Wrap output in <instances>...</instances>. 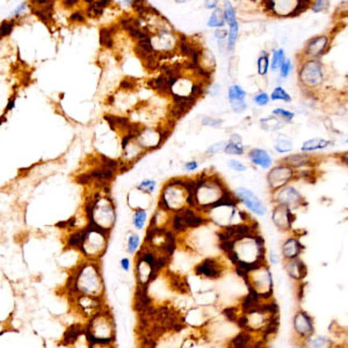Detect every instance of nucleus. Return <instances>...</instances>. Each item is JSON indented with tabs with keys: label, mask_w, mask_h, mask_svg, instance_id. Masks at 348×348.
I'll list each match as a JSON object with an SVG mask.
<instances>
[{
	"label": "nucleus",
	"mask_w": 348,
	"mask_h": 348,
	"mask_svg": "<svg viewBox=\"0 0 348 348\" xmlns=\"http://www.w3.org/2000/svg\"><path fill=\"white\" fill-rule=\"evenodd\" d=\"M103 12V8H100L96 6L95 2L94 3H91L89 7H87V15L91 16V18H98L102 14Z\"/></svg>",
	"instance_id": "36"
},
{
	"label": "nucleus",
	"mask_w": 348,
	"mask_h": 348,
	"mask_svg": "<svg viewBox=\"0 0 348 348\" xmlns=\"http://www.w3.org/2000/svg\"><path fill=\"white\" fill-rule=\"evenodd\" d=\"M229 100L230 102H237V101H245L246 92L242 89L239 85H232L229 89Z\"/></svg>",
	"instance_id": "25"
},
{
	"label": "nucleus",
	"mask_w": 348,
	"mask_h": 348,
	"mask_svg": "<svg viewBox=\"0 0 348 348\" xmlns=\"http://www.w3.org/2000/svg\"><path fill=\"white\" fill-rule=\"evenodd\" d=\"M312 163V158L308 153H291L282 159V164L288 165L291 169H301V167L310 166Z\"/></svg>",
	"instance_id": "18"
},
{
	"label": "nucleus",
	"mask_w": 348,
	"mask_h": 348,
	"mask_svg": "<svg viewBox=\"0 0 348 348\" xmlns=\"http://www.w3.org/2000/svg\"><path fill=\"white\" fill-rule=\"evenodd\" d=\"M205 4H207V5H205V6H207V8H216V10H217V5H219V3H217V2L205 3Z\"/></svg>",
	"instance_id": "62"
},
{
	"label": "nucleus",
	"mask_w": 348,
	"mask_h": 348,
	"mask_svg": "<svg viewBox=\"0 0 348 348\" xmlns=\"http://www.w3.org/2000/svg\"><path fill=\"white\" fill-rule=\"evenodd\" d=\"M195 273L207 279H217L223 274V266L216 259L209 258L196 266Z\"/></svg>",
	"instance_id": "15"
},
{
	"label": "nucleus",
	"mask_w": 348,
	"mask_h": 348,
	"mask_svg": "<svg viewBox=\"0 0 348 348\" xmlns=\"http://www.w3.org/2000/svg\"><path fill=\"white\" fill-rule=\"evenodd\" d=\"M296 171L289 167L288 165L280 164L274 166L267 174V182L270 190L275 193L276 191L281 190L284 186H288V183L295 178Z\"/></svg>",
	"instance_id": "7"
},
{
	"label": "nucleus",
	"mask_w": 348,
	"mask_h": 348,
	"mask_svg": "<svg viewBox=\"0 0 348 348\" xmlns=\"http://www.w3.org/2000/svg\"><path fill=\"white\" fill-rule=\"evenodd\" d=\"M284 271L293 282L302 283L308 275V267L301 258L284 261Z\"/></svg>",
	"instance_id": "12"
},
{
	"label": "nucleus",
	"mask_w": 348,
	"mask_h": 348,
	"mask_svg": "<svg viewBox=\"0 0 348 348\" xmlns=\"http://www.w3.org/2000/svg\"><path fill=\"white\" fill-rule=\"evenodd\" d=\"M70 20L73 22H84L85 21V16L82 12H74V13L70 16Z\"/></svg>",
	"instance_id": "50"
},
{
	"label": "nucleus",
	"mask_w": 348,
	"mask_h": 348,
	"mask_svg": "<svg viewBox=\"0 0 348 348\" xmlns=\"http://www.w3.org/2000/svg\"><path fill=\"white\" fill-rule=\"evenodd\" d=\"M299 79L301 85L305 89L312 90L320 86L324 82V69L318 60H307L302 64Z\"/></svg>",
	"instance_id": "5"
},
{
	"label": "nucleus",
	"mask_w": 348,
	"mask_h": 348,
	"mask_svg": "<svg viewBox=\"0 0 348 348\" xmlns=\"http://www.w3.org/2000/svg\"><path fill=\"white\" fill-rule=\"evenodd\" d=\"M12 29H13V23L8 22V21H4L2 23V35L7 36L12 33Z\"/></svg>",
	"instance_id": "44"
},
{
	"label": "nucleus",
	"mask_w": 348,
	"mask_h": 348,
	"mask_svg": "<svg viewBox=\"0 0 348 348\" xmlns=\"http://www.w3.org/2000/svg\"><path fill=\"white\" fill-rule=\"evenodd\" d=\"M273 201L276 204L286 205V207L290 209H296L303 203L304 198L295 187L288 184V186H284L274 193Z\"/></svg>",
	"instance_id": "8"
},
{
	"label": "nucleus",
	"mask_w": 348,
	"mask_h": 348,
	"mask_svg": "<svg viewBox=\"0 0 348 348\" xmlns=\"http://www.w3.org/2000/svg\"><path fill=\"white\" fill-rule=\"evenodd\" d=\"M154 186H156V182L152 181V180H145V181H143L140 186H138V190L144 191L146 193H152L154 190Z\"/></svg>",
	"instance_id": "39"
},
{
	"label": "nucleus",
	"mask_w": 348,
	"mask_h": 348,
	"mask_svg": "<svg viewBox=\"0 0 348 348\" xmlns=\"http://www.w3.org/2000/svg\"><path fill=\"white\" fill-rule=\"evenodd\" d=\"M225 22L226 21L224 16V11L217 8V10H215V12L211 14L210 19L208 20V26L213 27V28H222V27H224Z\"/></svg>",
	"instance_id": "24"
},
{
	"label": "nucleus",
	"mask_w": 348,
	"mask_h": 348,
	"mask_svg": "<svg viewBox=\"0 0 348 348\" xmlns=\"http://www.w3.org/2000/svg\"><path fill=\"white\" fill-rule=\"evenodd\" d=\"M272 220H273L274 225L281 231L286 232L292 229L293 215L291 209L286 205L276 204L273 213H272Z\"/></svg>",
	"instance_id": "11"
},
{
	"label": "nucleus",
	"mask_w": 348,
	"mask_h": 348,
	"mask_svg": "<svg viewBox=\"0 0 348 348\" xmlns=\"http://www.w3.org/2000/svg\"><path fill=\"white\" fill-rule=\"evenodd\" d=\"M292 332L296 343L304 341L316 333L314 320L311 314L304 309L299 308L292 316Z\"/></svg>",
	"instance_id": "6"
},
{
	"label": "nucleus",
	"mask_w": 348,
	"mask_h": 348,
	"mask_svg": "<svg viewBox=\"0 0 348 348\" xmlns=\"http://www.w3.org/2000/svg\"><path fill=\"white\" fill-rule=\"evenodd\" d=\"M232 111L236 113H242L246 110V103L245 101H237V102H231Z\"/></svg>",
	"instance_id": "45"
},
{
	"label": "nucleus",
	"mask_w": 348,
	"mask_h": 348,
	"mask_svg": "<svg viewBox=\"0 0 348 348\" xmlns=\"http://www.w3.org/2000/svg\"><path fill=\"white\" fill-rule=\"evenodd\" d=\"M278 261H279V258H278V255H276V253L271 252V262L276 263Z\"/></svg>",
	"instance_id": "59"
},
{
	"label": "nucleus",
	"mask_w": 348,
	"mask_h": 348,
	"mask_svg": "<svg viewBox=\"0 0 348 348\" xmlns=\"http://www.w3.org/2000/svg\"><path fill=\"white\" fill-rule=\"evenodd\" d=\"M329 2H325V0H317V2H312L311 5H310V8H311V11L314 12V13H319V12L325 11L326 8L329 6Z\"/></svg>",
	"instance_id": "35"
},
{
	"label": "nucleus",
	"mask_w": 348,
	"mask_h": 348,
	"mask_svg": "<svg viewBox=\"0 0 348 348\" xmlns=\"http://www.w3.org/2000/svg\"><path fill=\"white\" fill-rule=\"evenodd\" d=\"M226 144H228V143H226V142H224V141L223 142H219V143L212 144L210 148L207 150V152L210 153V154H213V153L220 152V151H224Z\"/></svg>",
	"instance_id": "41"
},
{
	"label": "nucleus",
	"mask_w": 348,
	"mask_h": 348,
	"mask_svg": "<svg viewBox=\"0 0 348 348\" xmlns=\"http://www.w3.org/2000/svg\"><path fill=\"white\" fill-rule=\"evenodd\" d=\"M204 89H203V84L200 83V84H194V85L192 86L191 89V96L192 98H194L195 100L203 94Z\"/></svg>",
	"instance_id": "38"
},
{
	"label": "nucleus",
	"mask_w": 348,
	"mask_h": 348,
	"mask_svg": "<svg viewBox=\"0 0 348 348\" xmlns=\"http://www.w3.org/2000/svg\"><path fill=\"white\" fill-rule=\"evenodd\" d=\"M85 334L89 343L114 342L115 324L111 312L107 309H103L90 318L85 326Z\"/></svg>",
	"instance_id": "4"
},
{
	"label": "nucleus",
	"mask_w": 348,
	"mask_h": 348,
	"mask_svg": "<svg viewBox=\"0 0 348 348\" xmlns=\"http://www.w3.org/2000/svg\"><path fill=\"white\" fill-rule=\"evenodd\" d=\"M330 43V39L326 35H319L316 37H312L304 48V56L308 60H317L318 57L322 56L328 49Z\"/></svg>",
	"instance_id": "13"
},
{
	"label": "nucleus",
	"mask_w": 348,
	"mask_h": 348,
	"mask_svg": "<svg viewBox=\"0 0 348 348\" xmlns=\"http://www.w3.org/2000/svg\"><path fill=\"white\" fill-rule=\"evenodd\" d=\"M330 145H332V142L325 138H311V140L305 141L301 146L302 152H312V151L317 150H324L329 148Z\"/></svg>",
	"instance_id": "19"
},
{
	"label": "nucleus",
	"mask_w": 348,
	"mask_h": 348,
	"mask_svg": "<svg viewBox=\"0 0 348 348\" xmlns=\"http://www.w3.org/2000/svg\"><path fill=\"white\" fill-rule=\"evenodd\" d=\"M121 267L124 272H129L130 270V260L128 258H123L121 260Z\"/></svg>",
	"instance_id": "51"
},
{
	"label": "nucleus",
	"mask_w": 348,
	"mask_h": 348,
	"mask_svg": "<svg viewBox=\"0 0 348 348\" xmlns=\"http://www.w3.org/2000/svg\"><path fill=\"white\" fill-rule=\"evenodd\" d=\"M84 333H85V328H83V326L79 324L72 325L70 326V329L65 332L63 340H64L66 345H71V343L77 341V339H79V337Z\"/></svg>",
	"instance_id": "21"
},
{
	"label": "nucleus",
	"mask_w": 348,
	"mask_h": 348,
	"mask_svg": "<svg viewBox=\"0 0 348 348\" xmlns=\"http://www.w3.org/2000/svg\"><path fill=\"white\" fill-rule=\"evenodd\" d=\"M101 163H102V165L110 167V169H112V170H114L115 167L119 166V163H117L116 160H114V159L108 158L106 156H103V154H101Z\"/></svg>",
	"instance_id": "42"
},
{
	"label": "nucleus",
	"mask_w": 348,
	"mask_h": 348,
	"mask_svg": "<svg viewBox=\"0 0 348 348\" xmlns=\"http://www.w3.org/2000/svg\"><path fill=\"white\" fill-rule=\"evenodd\" d=\"M340 160L345 164L346 166H348V151L347 152H343L340 154Z\"/></svg>",
	"instance_id": "56"
},
{
	"label": "nucleus",
	"mask_w": 348,
	"mask_h": 348,
	"mask_svg": "<svg viewBox=\"0 0 348 348\" xmlns=\"http://www.w3.org/2000/svg\"><path fill=\"white\" fill-rule=\"evenodd\" d=\"M95 4H96V6L100 8H104L106 6H108L110 2H107V0H102V2H95Z\"/></svg>",
	"instance_id": "58"
},
{
	"label": "nucleus",
	"mask_w": 348,
	"mask_h": 348,
	"mask_svg": "<svg viewBox=\"0 0 348 348\" xmlns=\"http://www.w3.org/2000/svg\"><path fill=\"white\" fill-rule=\"evenodd\" d=\"M14 104H15V100H14V99H11L10 101H8V103H7V111L13 110Z\"/></svg>",
	"instance_id": "61"
},
{
	"label": "nucleus",
	"mask_w": 348,
	"mask_h": 348,
	"mask_svg": "<svg viewBox=\"0 0 348 348\" xmlns=\"http://www.w3.org/2000/svg\"><path fill=\"white\" fill-rule=\"evenodd\" d=\"M187 203L191 205V207H195V194H188L187 196Z\"/></svg>",
	"instance_id": "53"
},
{
	"label": "nucleus",
	"mask_w": 348,
	"mask_h": 348,
	"mask_svg": "<svg viewBox=\"0 0 348 348\" xmlns=\"http://www.w3.org/2000/svg\"><path fill=\"white\" fill-rule=\"evenodd\" d=\"M271 96L268 95L265 92H259V93L253 96V101L258 104V106H266L270 102Z\"/></svg>",
	"instance_id": "34"
},
{
	"label": "nucleus",
	"mask_w": 348,
	"mask_h": 348,
	"mask_svg": "<svg viewBox=\"0 0 348 348\" xmlns=\"http://www.w3.org/2000/svg\"><path fill=\"white\" fill-rule=\"evenodd\" d=\"M146 221V211L143 209H138L133 215V225L136 229H143L144 223Z\"/></svg>",
	"instance_id": "31"
},
{
	"label": "nucleus",
	"mask_w": 348,
	"mask_h": 348,
	"mask_svg": "<svg viewBox=\"0 0 348 348\" xmlns=\"http://www.w3.org/2000/svg\"><path fill=\"white\" fill-rule=\"evenodd\" d=\"M273 115H275L278 119H280L284 123L291 122L293 116H295V114H293L292 112L284 110V108H275V110L273 111Z\"/></svg>",
	"instance_id": "30"
},
{
	"label": "nucleus",
	"mask_w": 348,
	"mask_h": 348,
	"mask_svg": "<svg viewBox=\"0 0 348 348\" xmlns=\"http://www.w3.org/2000/svg\"><path fill=\"white\" fill-rule=\"evenodd\" d=\"M346 143H347V144H348V138H347V140H346Z\"/></svg>",
	"instance_id": "63"
},
{
	"label": "nucleus",
	"mask_w": 348,
	"mask_h": 348,
	"mask_svg": "<svg viewBox=\"0 0 348 348\" xmlns=\"http://www.w3.org/2000/svg\"><path fill=\"white\" fill-rule=\"evenodd\" d=\"M243 276L250 293L263 301H272L274 291V281L267 263H262L239 274Z\"/></svg>",
	"instance_id": "3"
},
{
	"label": "nucleus",
	"mask_w": 348,
	"mask_h": 348,
	"mask_svg": "<svg viewBox=\"0 0 348 348\" xmlns=\"http://www.w3.org/2000/svg\"><path fill=\"white\" fill-rule=\"evenodd\" d=\"M220 249L224 251L236 266L238 274L266 263L265 240L257 233L249 234L236 240L221 242Z\"/></svg>",
	"instance_id": "1"
},
{
	"label": "nucleus",
	"mask_w": 348,
	"mask_h": 348,
	"mask_svg": "<svg viewBox=\"0 0 348 348\" xmlns=\"http://www.w3.org/2000/svg\"><path fill=\"white\" fill-rule=\"evenodd\" d=\"M286 52H284L283 49H276L273 51V55H272L271 60V69L272 71H278L280 70L281 66L284 62H286Z\"/></svg>",
	"instance_id": "23"
},
{
	"label": "nucleus",
	"mask_w": 348,
	"mask_h": 348,
	"mask_svg": "<svg viewBox=\"0 0 348 348\" xmlns=\"http://www.w3.org/2000/svg\"><path fill=\"white\" fill-rule=\"evenodd\" d=\"M65 7H72L74 4H78V0H65V2H63Z\"/></svg>",
	"instance_id": "57"
},
{
	"label": "nucleus",
	"mask_w": 348,
	"mask_h": 348,
	"mask_svg": "<svg viewBox=\"0 0 348 348\" xmlns=\"http://www.w3.org/2000/svg\"><path fill=\"white\" fill-rule=\"evenodd\" d=\"M229 142H232V143L242 144V137L239 136V135H236V133H233V135L230 137V141Z\"/></svg>",
	"instance_id": "54"
},
{
	"label": "nucleus",
	"mask_w": 348,
	"mask_h": 348,
	"mask_svg": "<svg viewBox=\"0 0 348 348\" xmlns=\"http://www.w3.org/2000/svg\"><path fill=\"white\" fill-rule=\"evenodd\" d=\"M236 198L240 200L246 205V208L250 209L251 211H253L255 215L263 216L267 211L266 205L262 203V201L252 191L239 187L236 190Z\"/></svg>",
	"instance_id": "9"
},
{
	"label": "nucleus",
	"mask_w": 348,
	"mask_h": 348,
	"mask_svg": "<svg viewBox=\"0 0 348 348\" xmlns=\"http://www.w3.org/2000/svg\"><path fill=\"white\" fill-rule=\"evenodd\" d=\"M202 124L203 125H209V127H221L222 124V121L221 120H216V119H211V117H204L202 120Z\"/></svg>",
	"instance_id": "43"
},
{
	"label": "nucleus",
	"mask_w": 348,
	"mask_h": 348,
	"mask_svg": "<svg viewBox=\"0 0 348 348\" xmlns=\"http://www.w3.org/2000/svg\"><path fill=\"white\" fill-rule=\"evenodd\" d=\"M271 100L273 101H283V102H290L291 96L288 92L283 89V87L278 86L275 87L274 91L271 94Z\"/></svg>",
	"instance_id": "26"
},
{
	"label": "nucleus",
	"mask_w": 348,
	"mask_h": 348,
	"mask_svg": "<svg viewBox=\"0 0 348 348\" xmlns=\"http://www.w3.org/2000/svg\"><path fill=\"white\" fill-rule=\"evenodd\" d=\"M299 348H335L333 340L326 335L314 333L304 341L297 343Z\"/></svg>",
	"instance_id": "16"
},
{
	"label": "nucleus",
	"mask_w": 348,
	"mask_h": 348,
	"mask_svg": "<svg viewBox=\"0 0 348 348\" xmlns=\"http://www.w3.org/2000/svg\"><path fill=\"white\" fill-rule=\"evenodd\" d=\"M215 36L219 40H224V39H226V37L229 36V34H228V32H225V31H217L215 33Z\"/></svg>",
	"instance_id": "52"
},
{
	"label": "nucleus",
	"mask_w": 348,
	"mask_h": 348,
	"mask_svg": "<svg viewBox=\"0 0 348 348\" xmlns=\"http://www.w3.org/2000/svg\"><path fill=\"white\" fill-rule=\"evenodd\" d=\"M250 160L252 162V164L260 166L261 169H271L273 166V159L272 156L268 153V151L263 149H252L249 153Z\"/></svg>",
	"instance_id": "17"
},
{
	"label": "nucleus",
	"mask_w": 348,
	"mask_h": 348,
	"mask_svg": "<svg viewBox=\"0 0 348 348\" xmlns=\"http://www.w3.org/2000/svg\"><path fill=\"white\" fill-rule=\"evenodd\" d=\"M224 152L228 154H243L244 153V146H243V144L228 142V144H226L224 149Z\"/></svg>",
	"instance_id": "32"
},
{
	"label": "nucleus",
	"mask_w": 348,
	"mask_h": 348,
	"mask_svg": "<svg viewBox=\"0 0 348 348\" xmlns=\"http://www.w3.org/2000/svg\"><path fill=\"white\" fill-rule=\"evenodd\" d=\"M228 166L229 167H231L232 170L234 171H237V172H244L246 171V165L243 164L242 162H239V160H234V159H231V160H229L228 162Z\"/></svg>",
	"instance_id": "40"
},
{
	"label": "nucleus",
	"mask_w": 348,
	"mask_h": 348,
	"mask_svg": "<svg viewBox=\"0 0 348 348\" xmlns=\"http://www.w3.org/2000/svg\"><path fill=\"white\" fill-rule=\"evenodd\" d=\"M291 70H292V63L290 60H286V62L283 63L282 66L280 68V77L281 78H287L289 74L291 73Z\"/></svg>",
	"instance_id": "37"
},
{
	"label": "nucleus",
	"mask_w": 348,
	"mask_h": 348,
	"mask_svg": "<svg viewBox=\"0 0 348 348\" xmlns=\"http://www.w3.org/2000/svg\"><path fill=\"white\" fill-rule=\"evenodd\" d=\"M170 133H171V129H167V128H164L160 131V133H159V145H160L162 143H164V142L169 138L170 136Z\"/></svg>",
	"instance_id": "48"
},
{
	"label": "nucleus",
	"mask_w": 348,
	"mask_h": 348,
	"mask_svg": "<svg viewBox=\"0 0 348 348\" xmlns=\"http://www.w3.org/2000/svg\"><path fill=\"white\" fill-rule=\"evenodd\" d=\"M133 87H135V84L131 79H124L120 84V89L122 90H133Z\"/></svg>",
	"instance_id": "47"
},
{
	"label": "nucleus",
	"mask_w": 348,
	"mask_h": 348,
	"mask_svg": "<svg viewBox=\"0 0 348 348\" xmlns=\"http://www.w3.org/2000/svg\"><path fill=\"white\" fill-rule=\"evenodd\" d=\"M274 149L275 151H278L279 153H288L293 149V142L291 138L287 135H280L276 138L274 143Z\"/></svg>",
	"instance_id": "20"
},
{
	"label": "nucleus",
	"mask_w": 348,
	"mask_h": 348,
	"mask_svg": "<svg viewBox=\"0 0 348 348\" xmlns=\"http://www.w3.org/2000/svg\"><path fill=\"white\" fill-rule=\"evenodd\" d=\"M260 123H261V128L267 130V131H278L284 127V122L274 115L265 117L260 121Z\"/></svg>",
	"instance_id": "22"
},
{
	"label": "nucleus",
	"mask_w": 348,
	"mask_h": 348,
	"mask_svg": "<svg viewBox=\"0 0 348 348\" xmlns=\"http://www.w3.org/2000/svg\"><path fill=\"white\" fill-rule=\"evenodd\" d=\"M184 167H186V169L190 170V171L196 170V169H198V163H196V162H190V163H187L186 165H184Z\"/></svg>",
	"instance_id": "55"
},
{
	"label": "nucleus",
	"mask_w": 348,
	"mask_h": 348,
	"mask_svg": "<svg viewBox=\"0 0 348 348\" xmlns=\"http://www.w3.org/2000/svg\"><path fill=\"white\" fill-rule=\"evenodd\" d=\"M303 249L304 247L302 245L300 238L296 236H290L283 242L282 246H281V257H282L283 261L297 259L301 257Z\"/></svg>",
	"instance_id": "14"
},
{
	"label": "nucleus",
	"mask_w": 348,
	"mask_h": 348,
	"mask_svg": "<svg viewBox=\"0 0 348 348\" xmlns=\"http://www.w3.org/2000/svg\"><path fill=\"white\" fill-rule=\"evenodd\" d=\"M224 16L225 21L228 22L230 31H229V36H228V48L229 51H232L234 45H236V42L238 40V32H239V24L236 18V11H234L233 6L231 5L230 2L224 3Z\"/></svg>",
	"instance_id": "10"
},
{
	"label": "nucleus",
	"mask_w": 348,
	"mask_h": 348,
	"mask_svg": "<svg viewBox=\"0 0 348 348\" xmlns=\"http://www.w3.org/2000/svg\"><path fill=\"white\" fill-rule=\"evenodd\" d=\"M89 348H115L113 342H93L90 343Z\"/></svg>",
	"instance_id": "49"
},
{
	"label": "nucleus",
	"mask_w": 348,
	"mask_h": 348,
	"mask_svg": "<svg viewBox=\"0 0 348 348\" xmlns=\"http://www.w3.org/2000/svg\"><path fill=\"white\" fill-rule=\"evenodd\" d=\"M26 5H27L26 3H24V4H21V5L15 10V15H19V14H20V12L22 11V10H24V8H26Z\"/></svg>",
	"instance_id": "60"
},
{
	"label": "nucleus",
	"mask_w": 348,
	"mask_h": 348,
	"mask_svg": "<svg viewBox=\"0 0 348 348\" xmlns=\"http://www.w3.org/2000/svg\"><path fill=\"white\" fill-rule=\"evenodd\" d=\"M115 29L116 27L114 26L112 28H102L101 31H100V43H101V45H104V47H107V48L113 47L112 34Z\"/></svg>",
	"instance_id": "28"
},
{
	"label": "nucleus",
	"mask_w": 348,
	"mask_h": 348,
	"mask_svg": "<svg viewBox=\"0 0 348 348\" xmlns=\"http://www.w3.org/2000/svg\"><path fill=\"white\" fill-rule=\"evenodd\" d=\"M104 120L108 121L110 124L112 125V128H114V125L116 127H124L128 130L129 128V121L127 117H121V116H113V115H106L104 116Z\"/></svg>",
	"instance_id": "29"
},
{
	"label": "nucleus",
	"mask_w": 348,
	"mask_h": 348,
	"mask_svg": "<svg viewBox=\"0 0 348 348\" xmlns=\"http://www.w3.org/2000/svg\"><path fill=\"white\" fill-rule=\"evenodd\" d=\"M140 242L141 240H140V237H138V234L136 233L130 234V237L128 238V252L130 254L136 253L138 247H140Z\"/></svg>",
	"instance_id": "33"
},
{
	"label": "nucleus",
	"mask_w": 348,
	"mask_h": 348,
	"mask_svg": "<svg viewBox=\"0 0 348 348\" xmlns=\"http://www.w3.org/2000/svg\"><path fill=\"white\" fill-rule=\"evenodd\" d=\"M257 66H258V73L260 75H266L267 74L268 69H270V66H271V61H270V57H268V53L266 51H262L261 55L259 56L258 62H257Z\"/></svg>",
	"instance_id": "27"
},
{
	"label": "nucleus",
	"mask_w": 348,
	"mask_h": 348,
	"mask_svg": "<svg viewBox=\"0 0 348 348\" xmlns=\"http://www.w3.org/2000/svg\"><path fill=\"white\" fill-rule=\"evenodd\" d=\"M70 292L77 295L91 296L101 299L103 295V281L99 267L94 262L83 263L77 273L70 276Z\"/></svg>",
	"instance_id": "2"
},
{
	"label": "nucleus",
	"mask_w": 348,
	"mask_h": 348,
	"mask_svg": "<svg viewBox=\"0 0 348 348\" xmlns=\"http://www.w3.org/2000/svg\"><path fill=\"white\" fill-rule=\"evenodd\" d=\"M93 181V179H92V177L90 175V173H84V174H81L79 177L77 178V182L78 183H81V184H87V183H90Z\"/></svg>",
	"instance_id": "46"
}]
</instances>
